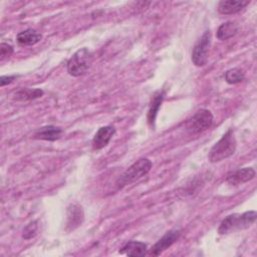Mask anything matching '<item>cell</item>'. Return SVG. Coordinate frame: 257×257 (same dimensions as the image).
Masks as SVG:
<instances>
[{"instance_id":"1","label":"cell","mask_w":257,"mask_h":257,"mask_svg":"<svg viewBox=\"0 0 257 257\" xmlns=\"http://www.w3.org/2000/svg\"><path fill=\"white\" fill-rule=\"evenodd\" d=\"M237 148V142L234 137V132L229 128L223 137L212 147L209 152L208 160L211 163H218L225 159L230 158L235 154Z\"/></svg>"},{"instance_id":"2","label":"cell","mask_w":257,"mask_h":257,"mask_svg":"<svg viewBox=\"0 0 257 257\" xmlns=\"http://www.w3.org/2000/svg\"><path fill=\"white\" fill-rule=\"evenodd\" d=\"M257 214L255 211H248L243 214H232L222 220L219 225V235H226L231 232L244 230L249 228L256 220Z\"/></svg>"},{"instance_id":"3","label":"cell","mask_w":257,"mask_h":257,"mask_svg":"<svg viewBox=\"0 0 257 257\" xmlns=\"http://www.w3.org/2000/svg\"><path fill=\"white\" fill-rule=\"evenodd\" d=\"M93 55L91 51L82 47L78 49L67 61V72L72 76H80L85 74L91 66Z\"/></svg>"},{"instance_id":"4","label":"cell","mask_w":257,"mask_h":257,"mask_svg":"<svg viewBox=\"0 0 257 257\" xmlns=\"http://www.w3.org/2000/svg\"><path fill=\"white\" fill-rule=\"evenodd\" d=\"M153 163L151 160L147 158H141L136 161L125 172L117 179L116 186L118 188H122L128 184H132L139 179L146 176L152 169Z\"/></svg>"},{"instance_id":"5","label":"cell","mask_w":257,"mask_h":257,"mask_svg":"<svg viewBox=\"0 0 257 257\" xmlns=\"http://www.w3.org/2000/svg\"><path fill=\"white\" fill-rule=\"evenodd\" d=\"M213 114L206 108L199 109L192 117L186 121V130L191 134L202 133L213 124Z\"/></svg>"},{"instance_id":"6","label":"cell","mask_w":257,"mask_h":257,"mask_svg":"<svg viewBox=\"0 0 257 257\" xmlns=\"http://www.w3.org/2000/svg\"><path fill=\"white\" fill-rule=\"evenodd\" d=\"M211 32L210 30H207L193 47L191 59L196 66L201 67L207 63L211 46Z\"/></svg>"},{"instance_id":"7","label":"cell","mask_w":257,"mask_h":257,"mask_svg":"<svg viewBox=\"0 0 257 257\" xmlns=\"http://www.w3.org/2000/svg\"><path fill=\"white\" fill-rule=\"evenodd\" d=\"M181 231L180 230H171L167 232L161 239H159L151 248L150 255L159 256L164 251H166L169 247H171L180 237Z\"/></svg>"},{"instance_id":"8","label":"cell","mask_w":257,"mask_h":257,"mask_svg":"<svg viewBox=\"0 0 257 257\" xmlns=\"http://www.w3.org/2000/svg\"><path fill=\"white\" fill-rule=\"evenodd\" d=\"M84 219L81 206L78 204H70L66 212V230L71 231L79 227Z\"/></svg>"},{"instance_id":"9","label":"cell","mask_w":257,"mask_h":257,"mask_svg":"<svg viewBox=\"0 0 257 257\" xmlns=\"http://www.w3.org/2000/svg\"><path fill=\"white\" fill-rule=\"evenodd\" d=\"M115 134V128L112 125L101 126L95 133L92 139V148L94 150H101L108 145Z\"/></svg>"},{"instance_id":"10","label":"cell","mask_w":257,"mask_h":257,"mask_svg":"<svg viewBox=\"0 0 257 257\" xmlns=\"http://www.w3.org/2000/svg\"><path fill=\"white\" fill-rule=\"evenodd\" d=\"M254 177H255L254 169L251 167H248V168H242L234 172H231L227 176L226 181L228 184L232 186H238L251 181L252 179H254Z\"/></svg>"},{"instance_id":"11","label":"cell","mask_w":257,"mask_h":257,"mask_svg":"<svg viewBox=\"0 0 257 257\" xmlns=\"http://www.w3.org/2000/svg\"><path fill=\"white\" fill-rule=\"evenodd\" d=\"M119 253L127 256L143 257L148 254V246L147 244L140 241H128L119 250Z\"/></svg>"},{"instance_id":"12","label":"cell","mask_w":257,"mask_h":257,"mask_svg":"<svg viewBox=\"0 0 257 257\" xmlns=\"http://www.w3.org/2000/svg\"><path fill=\"white\" fill-rule=\"evenodd\" d=\"M249 3H250V1H243V0L221 1L218 5V11L224 15L235 14V13L241 11Z\"/></svg>"},{"instance_id":"13","label":"cell","mask_w":257,"mask_h":257,"mask_svg":"<svg viewBox=\"0 0 257 257\" xmlns=\"http://www.w3.org/2000/svg\"><path fill=\"white\" fill-rule=\"evenodd\" d=\"M41 39H42L41 33H39L38 31H36L32 28H28L26 30H23V31L19 32L16 36L17 43L21 46L34 45V44L38 43Z\"/></svg>"},{"instance_id":"14","label":"cell","mask_w":257,"mask_h":257,"mask_svg":"<svg viewBox=\"0 0 257 257\" xmlns=\"http://www.w3.org/2000/svg\"><path fill=\"white\" fill-rule=\"evenodd\" d=\"M61 134H62V130L60 127H57L54 125H45V126L39 127L34 133V138L37 140L53 142L58 140Z\"/></svg>"},{"instance_id":"15","label":"cell","mask_w":257,"mask_h":257,"mask_svg":"<svg viewBox=\"0 0 257 257\" xmlns=\"http://www.w3.org/2000/svg\"><path fill=\"white\" fill-rule=\"evenodd\" d=\"M239 30V26L234 21H227L223 24H221L216 32V36L219 40H227L229 38H232L237 34Z\"/></svg>"},{"instance_id":"16","label":"cell","mask_w":257,"mask_h":257,"mask_svg":"<svg viewBox=\"0 0 257 257\" xmlns=\"http://www.w3.org/2000/svg\"><path fill=\"white\" fill-rule=\"evenodd\" d=\"M164 97H165V92L163 90L162 91L161 90L157 91L152 97V101H151L149 112H148V120H149V123L151 125L155 124L156 116H157L159 108H160V106H161V104L164 100Z\"/></svg>"},{"instance_id":"17","label":"cell","mask_w":257,"mask_h":257,"mask_svg":"<svg viewBox=\"0 0 257 257\" xmlns=\"http://www.w3.org/2000/svg\"><path fill=\"white\" fill-rule=\"evenodd\" d=\"M43 95V90L40 88H21L14 93V99L26 101L39 98Z\"/></svg>"},{"instance_id":"18","label":"cell","mask_w":257,"mask_h":257,"mask_svg":"<svg viewBox=\"0 0 257 257\" xmlns=\"http://www.w3.org/2000/svg\"><path fill=\"white\" fill-rule=\"evenodd\" d=\"M245 78V71L242 68L234 67L225 72V80L229 84H236L243 81Z\"/></svg>"},{"instance_id":"19","label":"cell","mask_w":257,"mask_h":257,"mask_svg":"<svg viewBox=\"0 0 257 257\" xmlns=\"http://www.w3.org/2000/svg\"><path fill=\"white\" fill-rule=\"evenodd\" d=\"M37 229H38L37 221H32V222H30V223L27 224V225L25 226V228L23 229L22 237H23L25 240H29V239L33 238V237L36 235Z\"/></svg>"},{"instance_id":"20","label":"cell","mask_w":257,"mask_h":257,"mask_svg":"<svg viewBox=\"0 0 257 257\" xmlns=\"http://www.w3.org/2000/svg\"><path fill=\"white\" fill-rule=\"evenodd\" d=\"M13 51H14V49H13L12 45L2 42L0 44V58H1V60L10 57L12 55Z\"/></svg>"},{"instance_id":"21","label":"cell","mask_w":257,"mask_h":257,"mask_svg":"<svg viewBox=\"0 0 257 257\" xmlns=\"http://www.w3.org/2000/svg\"><path fill=\"white\" fill-rule=\"evenodd\" d=\"M15 78H16L15 75H9V76L3 75V76L0 77V85H1V86H4V85H6V84H9V83H11Z\"/></svg>"}]
</instances>
